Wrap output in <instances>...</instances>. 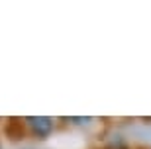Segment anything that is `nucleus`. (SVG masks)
<instances>
[{"label":"nucleus","mask_w":151,"mask_h":149,"mask_svg":"<svg viewBox=\"0 0 151 149\" xmlns=\"http://www.w3.org/2000/svg\"><path fill=\"white\" fill-rule=\"evenodd\" d=\"M6 135L12 139V141H18V139L24 137V133H26V130H24V124L22 120H16V118H10V120L6 122V127H4Z\"/></svg>","instance_id":"f03ea898"},{"label":"nucleus","mask_w":151,"mask_h":149,"mask_svg":"<svg viewBox=\"0 0 151 149\" xmlns=\"http://www.w3.org/2000/svg\"><path fill=\"white\" fill-rule=\"evenodd\" d=\"M26 124L32 130V133L39 139L49 137L51 132H53V120L47 116H29V118H26Z\"/></svg>","instance_id":"f257e3e1"},{"label":"nucleus","mask_w":151,"mask_h":149,"mask_svg":"<svg viewBox=\"0 0 151 149\" xmlns=\"http://www.w3.org/2000/svg\"><path fill=\"white\" fill-rule=\"evenodd\" d=\"M69 120L75 124H86V122H90V118H69Z\"/></svg>","instance_id":"7ed1b4c3"}]
</instances>
